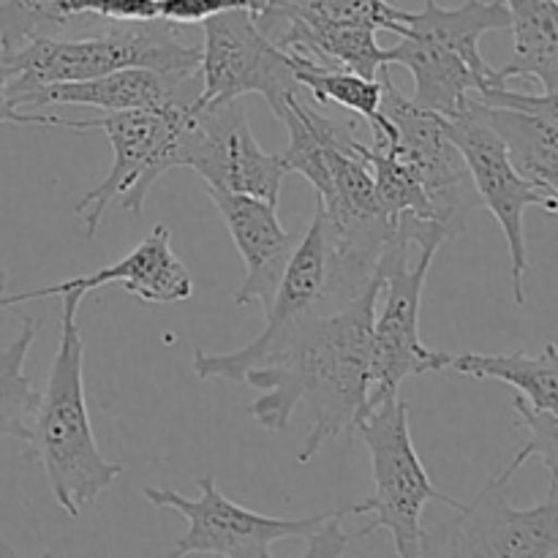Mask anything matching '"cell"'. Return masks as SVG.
<instances>
[{
	"label": "cell",
	"instance_id": "obj_1",
	"mask_svg": "<svg viewBox=\"0 0 558 558\" xmlns=\"http://www.w3.org/2000/svg\"><path fill=\"white\" fill-rule=\"evenodd\" d=\"M379 303V272L341 308L311 314L267 343L234 352H194L199 379L259 387L251 417L265 430H287L303 403L311 430L298 463H308L322 445L352 436L365 414L371 390V330Z\"/></svg>",
	"mask_w": 558,
	"mask_h": 558
},
{
	"label": "cell",
	"instance_id": "obj_2",
	"mask_svg": "<svg viewBox=\"0 0 558 558\" xmlns=\"http://www.w3.org/2000/svg\"><path fill=\"white\" fill-rule=\"evenodd\" d=\"M82 298L85 294L80 292L60 294V347L49 368L47 390L38 396L33 414L36 428H31V445L38 447L52 499L69 518H80L82 510L123 474L120 463L101 456L87 412L82 376L85 341L76 325Z\"/></svg>",
	"mask_w": 558,
	"mask_h": 558
},
{
	"label": "cell",
	"instance_id": "obj_3",
	"mask_svg": "<svg viewBox=\"0 0 558 558\" xmlns=\"http://www.w3.org/2000/svg\"><path fill=\"white\" fill-rule=\"evenodd\" d=\"M9 65V101L16 109L22 96L54 82H80L120 69H150L189 76L199 71L202 49L185 47L163 20L109 25L82 38L41 36L14 52L0 54Z\"/></svg>",
	"mask_w": 558,
	"mask_h": 558
},
{
	"label": "cell",
	"instance_id": "obj_4",
	"mask_svg": "<svg viewBox=\"0 0 558 558\" xmlns=\"http://www.w3.org/2000/svg\"><path fill=\"white\" fill-rule=\"evenodd\" d=\"M191 107L169 104L153 109H120L101 118L71 120L60 114L27 112V125H49L69 131H101L112 145V167L107 178L87 191L76 205L85 223V238L96 240L109 205L140 216L153 183L161 174L183 167V140Z\"/></svg>",
	"mask_w": 558,
	"mask_h": 558
},
{
	"label": "cell",
	"instance_id": "obj_5",
	"mask_svg": "<svg viewBox=\"0 0 558 558\" xmlns=\"http://www.w3.org/2000/svg\"><path fill=\"white\" fill-rule=\"evenodd\" d=\"M354 434L363 439L374 466V496L349 507L357 515H374V521L352 534L354 543L371 537L376 529L392 534V545L401 558H420L423 543V510L428 501L461 510V501L436 490L420 461L409 428V403L392 396L376 407L365 409L354 425Z\"/></svg>",
	"mask_w": 558,
	"mask_h": 558
},
{
	"label": "cell",
	"instance_id": "obj_6",
	"mask_svg": "<svg viewBox=\"0 0 558 558\" xmlns=\"http://www.w3.org/2000/svg\"><path fill=\"white\" fill-rule=\"evenodd\" d=\"M392 232L376 259L385 305L374 314L371 330V390L368 407L398 396L409 376L436 374L447 368V352H430L420 338V303L436 259V245H420Z\"/></svg>",
	"mask_w": 558,
	"mask_h": 558
},
{
	"label": "cell",
	"instance_id": "obj_7",
	"mask_svg": "<svg viewBox=\"0 0 558 558\" xmlns=\"http://www.w3.org/2000/svg\"><path fill=\"white\" fill-rule=\"evenodd\" d=\"M512 474L496 472L472 505L452 521L423 534L420 556L434 558H556L558 556V488L548 485L539 505L515 507L507 496Z\"/></svg>",
	"mask_w": 558,
	"mask_h": 558
},
{
	"label": "cell",
	"instance_id": "obj_8",
	"mask_svg": "<svg viewBox=\"0 0 558 558\" xmlns=\"http://www.w3.org/2000/svg\"><path fill=\"white\" fill-rule=\"evenodd\" d=\"M445 129L458 145V150H461L463 161H466L474 191L480 196V207H488L496 221H499L501 232H505L512 259V298H515V305H523L526 303L529 272L523 213L529 207H543L545 213L556 216L558 194H550L543 185L532 183L512 167L505 142L480 118L469 96L463 98V104L452 118H445Z\"/></svg>",
	"mask_w": 558,
	"mask_h": 558
},
{
	"label": "cell",
	"instance_id": "obj_9",
	"mask_svg": "<svg viewBox=\"0 0 558 558\" xmlns=\"http://www.w3.org/2000/svg\"><path fill=\"white\" fill-rule=\"evenodd\" d=\"M202 496L185 499L172 488H142V496L158 510L178 512L189 521V532L174 545V556H232V558H270L272 545L281 539H308L325 526L327 518L336 510L319 512V515L287 521V518H270L262 512L245 510L238 501L227 499L218 490L213 474L196 477Z\"/></svg>",
	"mask_w": 558,
	"mask_h": 558
},
{
	"label": "cell",
	"instance_id": "obj_10",
	"mask_svg": "<svg viewBox=\"0 0 558 558\" xmlns=\"http://www.w3.org/2000/svg\"><path fill=\"white\" fill-rule=\"evenodd\" d=\"M183 167H191L205 189L248 194L278 205L287 178L281 156L256 142L243 98L191 104L183 140Z\"/></svg>",
	"mask_w": 558,
	"mask_h": 558
},
{
	"label": "cell",
	"instance_id": "obj_11",
	"mask_svg": "<svg viewBox=\"0 0 558 558\" xmlns=\"http://www.w3.org/2000/svg\"><path fill=\"white\" fill-rule=\"evenodd\" d=\"M381 80V114L396 129L392 150L414 169L423 183L436 221L447 229L450 238H458L466 229L469 216L480 207L472 174L456 142L445 129V118L430 109L417 107L412 98L403 96L390 80V65L379 71ZM381 147V145H376Z\"/></svg>",
	"mask_w": 558,
	"mask_h": 558
},
{
	"label": "cell",
	"instance_id": "obj_12",
	"mask_svg": "<svg viewBox=\"0 0 558 558\" xmlns=\"http://www.w3.org/2000/svg\"><path fill=\"white\" fill-rule=\"evenodd\" d=\"M205 47L199 63V96L194 104L227 101L259 93L267 107L300 90L292 60L259 31L251 9H229L202 22Z\"/></svg>",
	"mask_w": 558,
	"mask_h": 558
},
{
	"label": "cell",
	"instance_id": "obj_13",
	"mask_svg": "<svg viewBox=\"0 0 558 558\" xmlns=\"http://www.w3.org/2000/svg\"><path fill=\"white\" fill-rule=\"evenodd\" d=\"M216 202L218 216L223 218L245 265V278L240 292L234 294L238 305H259L262 314L270 308L276 289L281 283L292 251L298 245V234L283 229L278 218V205L248 194H227V191L205 189Z\"/></svg>",
	"mask_w": 558,
	"mask_h": 558
},
{
	"label": "cell",
	"instance_id": "obj_14",
	"mask_svg": "<svg viewBox=\"0 0 558 558\" xmlns=\"http://www.w3.org/2000/svg\"><path fill=\"white\" fill-rule=\"evenodd\" d=\"M480 118L496 131L507 147L512 167L532 183L558 194V93H512L494 87L488 93H469Z\"/></svg>",
	"mask_w": 558,
	"mask_h": 558
},
{
	"label": "cell",
	"instance_id": "obj_15",
	"mask_svg": "<svg viewBox=\"0 0 558 558\" xmlns=\"http://www.w3.org/2000/svg\"><path fill=\"white\" fill-rule=\"evenodd\" d=\"M112 283H120L125 292L145 300V303L158 305L183 303L194 294V281H191L189 270L172 251V232L163 223H156L150 234L114 265L90 272V276L69 278L63 283H54V287L31 289V292L22 294H0V308H14V305L27 303V300L54 298V294L65 292L87 294L93 289L112 287Z\"/></svg>",
	"mask_w": 558,
	"mask_h": 558
},
{
	"label": "cell",
	"instance_id": "obj_16",
	"mask_svg": "<svg viewBox=\"0 0 558 558\" xmlns=\"http://www.w3.org/2000/svg\"><path fill=\"white\" fill-rule=\"evenodd\" d=\"M199 71L189 76L161 74L150 69H120L112 74L93 76L80 82H54L20 98L16 109L22 107H54V104H71V107H93L101 112H120V109H153L169 107V104H191L199 96Z\"/></svg>",
	"mask_w": 558,
	"mask_h": 558
},
{
	"label": "cell",
	"instance_id": "obj_17",
	"mask_svg": "<svg viewBox=\"0 0 558 558\" xmlns=\"http://www.w3.org/2000/svg\"><path fill=\"white\" fill-rule=\"evenodd\" d=\"M387 65H403L414 80L412 101L417 107L430 109L441 118H452L469 93L480 96L494 87H505L499 82L485 80L472 69L458 52L434 38L407 33L396 47L385 49Z\"/></svg>",
	"mask_w": 558,
	"mask_h": 558
},
{
	"label": "cell",
	"instance_id": "obj_18",
	"mask_svg": "<svg viewBox=\"0 0 558 558\" xmlns=\"http://www.w3.org/2000/svg\"><path fill=\"white\" fill-rule=\"evenodd\" d=\"M507 27H510V14H507V5L501 0H494V3L469 0V3L458 5V9H445L436 0H428L423 11H409L403 31L398 36L417 33V36L434 38V41L445 44L452 52L461 54L485 80L507 85L499 71L490 69L483 54H480V38L485 33L507 31Z\"/></svg>",
	"mask_w": 558,
	"mask_h": 558
},
{
	"label": "cell",
	"instance_id": "obj_19",
	"mask_svg": "<svg viewBox=\"0 0 558 558\" xmlns=\"http://www.w3.org/2000/svg\"><path fill=\"white\" fill-rule=\"evenodd\" d=\"M510 14L512 60L501 80H537L545 93H558V5L556 0H501Z\"/></svg>",
	"mask_w": 558,
	"mask_h": 558
},
{
	"label": "cell",
	"instance_id": "obj_20",
	"mask_svg": "<svg viewBox=\"0 0 558 558\" xmlns=\"http://www.w3.org/2000/svg\"><path fill=\"white\" fill-rule=\"evenodd\" d=\"M447 368L472 379H499L515 387L529 407L556 412L558 403V349L545 343L539 354L523 349L507 354H450Z\"/></svg>",
	"mask_w": 558,
	"mask_h": 558
},
{
	"label": "cell",
	"instance_id": "obj_21",
	"mask_svg": "<svg viewBox=\"0 0 558 558\" xmlns=\"http://www.w3.org/2000/svg\"><path fill=\"white\" fill-rule=\"evenodd\" d=\"M289 54V52H287ZM294 69V80L300 82L305 93L319 104H338V107L349 109V112L360 114L368 120L371 134H374V145H390L396 140V129L390 120L381 114V80L374 76H360L347 69H325L311 60L289 54Z\"/></svg>",
	"mask_w": 558,
	"mask_h": 558
},
{
	"label": "cell",
	"instance_id": "obj_22",
	"mask_svg": "<svg viewBox=\"0 0 558 558\" xmlns=\"http://www.w3.org/2000/svg\"><path fill=\"white\" fill-rule=\"evenodd\" d=\"M41 327V319L22 316L20 336L0 352V439H16L25 445L33 439L27 420L36 414L38 392L25 376V357Z\"/></svg>",
	"mask_w": 558,
	"mask_h": 558
},
{
	"label": "cell",
	"instance_id": "obj_23",
	"mask_svg": "<svg viewBox=\"0 0 558 558\" xmlns=\"http://www.w3.org/2000/svg\"><path fill=\"white\" fill-rule=\"evenodd\" d=\"M262 9L281 11V14H292L308 22H325V25L371 27V31L390 33H401L409 16V11L398 9L387 0H265Z\"/></svg>",
	"mask_w": 558,
	"mask_h": 558
},
{
	"label": "cell",
	"instance_id": "obj_24",
	"mask_svg": "<svg viewBox=\"0 0 558 558\" xmlns=\"http://www.w3.org/2000/svg\"><path fill=\"white\" fill-rule=\"evenodd\" d=\"M71 0H3L0 3V54L14 52L41 36H58L76 25L69 14Z\"/></svg>",
	"mask_w": 558,
	"mask_h": 558
},
{
	"label": "cell",
	"instance_id": "obj_25",
	"mask_svg": "<svg viewBox=\"0 0 558 558\" xmlns=\"http://www.w3.org/2000/svg\"><path fill=\"white\" fill-rule=\"evenodd\" d=\"M512 409H515L518 417H521L523 428L529 430V441H526V447H523V450L518 452V456L512 458L505 469L512 474V477H515L518 469H521L523 463L532 461V458H539L545 466V472H548V485H556V458H558L556 412H545V409L529 407L526 398L523 396H515Z\"/></svg>",
	"mask_w": 558,
	"mask_h": 558
},
{
	"label": "cell",
	"instance_id": "obj_26",
	"mask_svg": "<svg viewBox=\"0 0 558 558\" xmlns=\"http://www.w3.org/2000/svg\"><path fill=\"white\" fill-rule=\"evenodd\" d=\"M69 14L76 25L87 20L134 25V22L158 20V0H71Z\"/></svg>",
	"mask_w": 558,
	"mask_h": 558
},
{
	"label": "cell",
	"instance_id": "obj_27",
	"mask_svg": "<svg viewBox=\"0 0 558 558\" xmlns=\"http://www.w3.org/2000/svg\"><path fill=\"white\" fill-rule=\"evenodd\" d=\"M229 9L259 11L262 0H158V20L169 25H199Z\"/></svg>",
	"mask_w": 558,
	"mask_h": 558
},
{
	"label": "cell",
	"instance_id": "obj_28",
	"mask_svg": "<svg viewBox=\"0 0 558 558\" xmlns=\"http://www.w3.org/2000/svg\"><path fill=\"white\" fill-rule=\"evenodd\" d=\"M349 515V507L343 510H336L325 521V526L314 534V537L305 539V558L314 556H347L349 548L354 545L352 534H343L341 521Z\"/></svg>",
	"mask_w": 558,
	"mask_h": 558
},
{
	"label": "cell",
	"instance_id": "obj_29",
	"mask_svg": "<svg viewBox=\"0 0 558 558\" xmlns=\"http://www.w3.org/2000/svg\"><path fill=\"white\" fill-rule=\"evenodd\" d=\"M9 65L0 60V123H16L27 125V112L25 109H14L9 101Z\"/></svg>",
	"mask_w": 558,
	"mask_h": 558
},
{
	"label": "cell",
	"instance_id": "obj_30",
	"mask_svg": "<svg viewBox=\"0 0 558 558\" xmlns=\"http://www.w3.org/2000/svg\"><path fill=\"white\" fill-rule=\"evenodd\" d=\"M5 283H9V276H5V272L0 270V294L5 292Z\"/></svg>",
	"mask_w": 558,
	"mask_h": 558
},
{
	"label": "cell",
	"instance_id": "obj_31",
	"mask_svg": "<svg viewBox=\"0 0 558 558\" xmlns=\"http://www.w3.org/2000/svg\"><path fill=\"white\" fill-rule=\"evenodd\" d=\"M262 5H265V0H262Z\"/></svg>",
	"mask_w": 558,
	"mask_h": 558
}]
</instances>
